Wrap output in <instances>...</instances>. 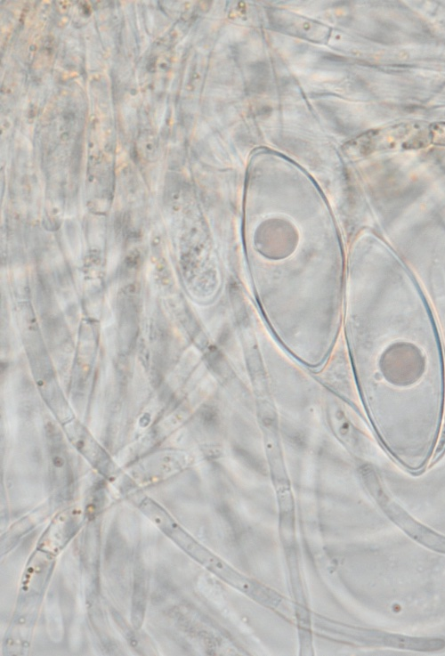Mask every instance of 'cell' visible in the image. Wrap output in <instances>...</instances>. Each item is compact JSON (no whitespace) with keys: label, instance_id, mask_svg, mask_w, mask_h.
<instances>
[{"label":"cell","instance_id":"obj_1","mask_svg":"<svg viewBox=\"0 0 445 656\" xmlns=\"http://www.w3.org/2000/svg\"><path fill=\"white\" fill-rule=\"evenodd\" d=\"M370 490L387 516L409 536L433 550L445 554L444 536L434 532L413 519L382 491L378 483L374 485Z\"/></svg>","mask_w":445,"mask_h":656}]
</instances>
